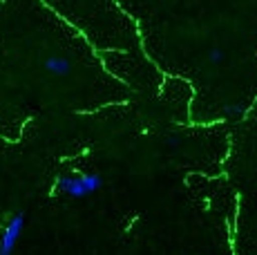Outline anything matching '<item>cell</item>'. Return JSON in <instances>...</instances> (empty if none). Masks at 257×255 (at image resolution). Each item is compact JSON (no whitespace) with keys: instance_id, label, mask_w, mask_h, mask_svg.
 <instances>
[{"instance_id":"4","label":"cell","mask_w":257,"mask_h":255,"mask_svg":"<svg viewBox=\"0 0 257 255\" xmlns=\"http://www.w3.org/2000/svg\"><path fill=\"white\" fill-rule=\"evenodd\" d=\"M224 50H219V47H215V50H210V54H208V61L212 63V65H219L221 61H224Z\"/></svg>"},{"instance_id":"1","label":"cell","mask_w":257,"mask_h":255,"mask_svg":"<svg viewBox=\"0 0 257 255\" xmlns=\"http://www.w3.org/2000/svg\"><path fill=\"white\" fill-rule=\"evenodd\" d=\"M103 186L101 175L85 173V175H67V177L58 179V188L67 193L70 197H87V195L96 193Z\"/></svg>"},{"instance_id":"2","label":"cell","mask_w":257,"mask_h":255,"mask_svg":"<svg viewBox=\"0 0 257 255\" xmlns=\"http://www.w3.org/2000/svg\"><path fill=\"white\" fill-rule=\"evenodd\" d=\"M23 226H25V215L16 213L3 230V237H0V255H12L14 253L18 237H21V233H23Z\"/></svg>"},{"instance_id":"3","label":"cell","mask_w":257,"mask_h":255,"mask_svg":"<svg viewBox=\"0 0 257 255\" xmlns=\"http://www.w3.org/2000/svg\"><path fill=\"white\" fill-rule=\"evenodd\" d=\"M45 67H47V72H52V74H58V76L70 74V70H72L70 61H67V58H63V56H49L47 61H45Z\"/></svg>"}]
</instances>
